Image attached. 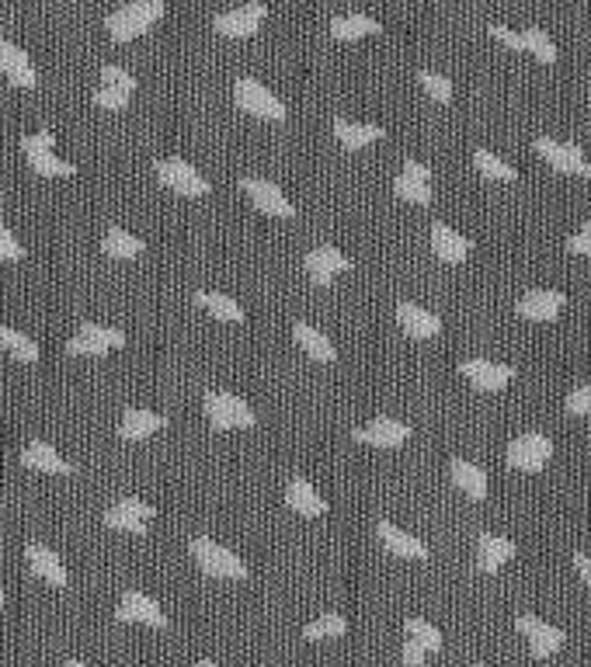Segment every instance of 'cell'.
Instances as JSON below:
<instances>
[{
	"instance_id": "obj_32",
	"label": "cell",
	"mask_w": 591,
	"mask_h": 667,
	"mask_svg": "<svg viewBox=\"0 0 591 667\" xmlns=\"http://www.w3.org/2000/svg\"><path fill=\"white\" fill-rule=\"evenodd\" d=\"M383 25L369 14H341V18L331 21V35L338 42H355V39H366V35H379Z\"/></svg>"
},
{
	"instance_id": "obj_38",
	"label": "cell",
	"mask_w": 591,
	"mask_h": 667,
	"mask_svg": "<svg viewBox=\"0 0 591 667\" xmlns=\"http://www.w3.org/2000/svg\"><path fill=\"white\" fill-rule=\"evenodd\" d=\"M522 35V53H532L536 56L539 63H557V46L550 42V35L543 32V28H525V32H518Z\"/></svg>"
},
{
	"instance_id": "obj_48",
	"label": "cell",
	"mask_w": 591,
	"mask_h": 667,
	"mask_svg": "<svg viewBox=\"0 0 591 667\" xmlns=\"http://www.w3.org/2000/svg\"><path fill=\"white\" fill-rule=\"evenodd\" d=\"M404 174H411V178H421V181H432V167L421 164V160H404Z\"/></svg>"
},
{
	"instance_id": "obj_27",
	"label": "cell",
	"mask_w": 591,
	"mask_h": 667,
	"mask_svg": "<svg viewBox=\"0 0 591 667\" xmlns=\"http://www.w3.org/2000/svg\"><path fill=\"white\" fill-rule=\"evenodd\" d=\"M21 466L32 469V473H56V476L74 473V466H70L67 459H63L60 452L46 442H28L25 449H21Z\"/></svg>"
},
{
	"instance_id": "obj_28",
	"label": "cell",
	"mask_w": 591,
	"mask_h": 667,
	"mask_svg": "<svg viewBox=\"0 0 591 667\" xmlns=\"http://www.w3.org/2000/svg\"><path fill=\"white\" fill-rule=\"evenodd\" d=\"M386 129L372 126V122H352V119H334V139H338L345 150H366L369 143L383 139Z\"/></svg>"
},
{
	"instance_id": "obj_13",
	"label": "cell",
	"mask_w": 591,
	"mask_h": 667,
	"mask_svg": "<svg viewBox=\"0 0 591 667\" xmlns=\"http://www.w3.org/2000/svg\"><path fill=\"white\" fill-rule=\"evenodd\" d=\"M268 18V7L261 4V0H251V4L244 7H233V11H223L213 18V28L226 39H247V35H254L261 28V21Z\"/></svg>"
},
{
	"instance_id": "obj_14",
	"label": "cell",
	"mask_w": 591,
	"mask_h": 667,
	"mask_svg": "<svg viewBox=\"0 0 591 667\" xmlns=\"http://www.w3.org/2000/svg\"><path fill=\"white\" fill-rule=\"evenodd\" d=\"M157 518V508L140 497H122L119 504L105 511V525L115 532H147V525Z\"/></svg>"
},
{
	"instance_id": "obj_3",
	"label": "cell",
	"mask_w": 591,
	"mask_h": 667,
	"mask_svg": "<svg viewBox=\"0 0 591 667\" xmlns=\"http://www.w3.org/2000/svg\"><path fill=\"white\" fill-rule=\"evenodd\" d=\"M202 410H206L209 424H213L216 431H251L254 424H258L254 410L247 407V403L240 400L237 393H226V390L206 393V400H202Z\"/></svg>"
},
{
	"instance_id": "obj_40",
	"label": "cell",
	"mask_w": 591,
	"mask_h": 667,
	"mask_svg": "<svg viewBox=\"0 0 591 667\" xmlns=\"http://www.w3.org/2000/svg\"><path fill=\"white\" fill-rule=\"evenodd\" d=\"M418 84L425 87L428 98H435V101H439V105H449V101H452V80H449V77H442V73H435V70H421V73H418Z\"/></svg>"
},
{
	"instance_id": "obj_23",
	"label": "cell",
	"mask_w": 591,
	"mask_h": 667,
	"mask_svg": "<svg viewBox=\"0 0 591 667\" xmlns=\"http://www.w3.org/2000/svg\"><path fill=\"white\" fill-rule=\"evenodd\" d=\"M432 251H435V258L445 261V265H463L473 251V240L463 237V233H456L452 226L435 223L432 226Z\"/></svg>"
},
{
	"instance_id": "obj_36",
	"label": "cell",
	"mask_w": 591,
	"mask_h": 667,
	"mask_svg": "<svg viewBox=\"0 0 591 667\" xmlns=\"http://www.w3.org/2000/svg\"><path fill=\"white\" fill-rule=\"evenodd\" d=\"M393 195L411 205H432V181L411 178V174L400 171L397 178H393Z\"/></svg>"
},
{
	"instance_id": "obj_45",
	"label": "cell",
	"mask_w": 591,
	"mask_h": 667,
	"mask_svg": "<svg viewBox=\"0 0 591 667\" xmlns=\"http://www.w3.org/2000/svg\"><path fill=\"white\" fill-rule=\"evenodd\" d=\"M425 657H428L425 647H418L414 640H404V650H400V661H404V667H425Z\"/></svg>"
},
{
	"instance_id": "obj_49",
	"label": "cell",
	"mask_w": 591,
	"mask_h": 667,
	"mask_svg": "<svg viewBox=\"0 0 591 667\" xmlns=\"http://www.w3.org/2000/svg\"><path fill=\"white\" fill-rule=\"evenodd\" d=\"M574 570H578V574L591 584V553H578V556H574Z\"/></svg>"
},
{
	"instance_id": "obj_1",
	"label": "cell",
	"mask_w": 591,
	"mask_h": 667,
	"mask_svg": "<svg viewBox=\"0 0 591 667\" xmlns=\"http://www.w3.org/2000/svg\"><path fill=\"white\" fill-rule=\"evenodd\" d=\"M164 14H167L164 0H129L126 7L108 14L105 28L115 42H133V39H140L143 32H150Z\"/></svg>"
},
{
	"instance_id": "obj_5",
	"label": "cell",
	"mask_w": 591,
	"mask_h": 667,
	"mask_svg": "<svg viewBox=\"0 0 591 667\" xmlns=\"http://www.w3.org/2000/svg\"><path fill=\"white\" fill-rule=\"evenodd\" d=\"M153 171H157V181L164 188H171L174 195H185V199H206V195H213V185H209L206 178H202L199 171H195L188 160H157L153 164Z\"/></svg>"
},
{
	"instance_id": "obj_46",
	"label": "cell",
	"mask_w": 591,
	"mask_h": 667,
	"mask_svg": "<svg viewBox=\"0 0 591 667\" xmlns=\"http://www.w3.org/2000/svg\"><path fill=\"white\" fill-rule=\"evenodd\" d=\"M567 251L571 254H591V223H585L571 240H567Z\"/></svg>"
},
{
	"instance_id": "obj_7",
	"label": "cell",
	"mask_w": 591,
	"mask_h": 667,
	"mask_svg": "<svg viewBox=\"0 0 591 667\" xmlns=\"http://www.w3.org/2000/svg\"><path fill=\"white\" fill-rule=\"evenodd\" d=\"M119 348H126V334L115 331V327H101V324H84L67 341V355L74 358H105L108 351H119Z\"/></svg>"
},
{
	"instance_id": "obj_25",
	"label": "cell",
	"mask_w": 591,
	"mask_h": 667,
	"mask_svg": "<svg viewBox=\"0 0 591 667\" xmlns=\"http://www.w3.org/2000/svg\"><path fill=\"white\" fill-rule=\"evenodd\" d=\"M164 428H167V417L153 414V410H143V407H129L126 414L119 417V438H126V442H143V438L157 435V431Z\"/></svg>"
},
{
	"instance_id": "obj_53",
	"label": "cell",
	"mask_w": 591,
	"mask_h": 667,
	"mask_svg": "<svg viewBox=\"0 0 591 667\" xmlns=\"http://www.w3.org/2000/svg\"><path fill=\"white\" fill-rule=\"evenodd\" d=\"M473 667H487V664H473Z\"/></svg>"
},
{
	"instance_id": "obj_20",
	"label": "cell",
	"mask_w": 591,
	"mask_h": 667,
	"mask_svg": "<svg viewBox=\"0 0 591 667\" xmlns=\"http://www.w3.org/2000/svg\"><path fill=\"white\" fill-rule=\"evenodd\" d=\"M397 324L400 331L407 337H414V341H428V337H439L442 334V320L439 313L425 310V306L418 303H397Z\"/></svg>"
},
{
	"instance_id": "obj_31",
	"label": "cell",
	"mask_w": 591,
	"mask_h": 667,
	"mask_svg": "<svg viewBox=\"0 0 591 667\" xmlns=\"http://www.w3.org/2000/svg\"><path fill=\"white\" fill-rule=\"evenodd\" d=\"M293 337H296V344L299 348L310 355V362H338V348L331 344V337L327 334H320L317 327H310V324H296L293 327Z\"/></svg>"
},
{
	"instance_id": "obj_19",
	"label": "cell",
	"mask_w": 591,
	"mask_h": 667,
	"mask_svg": "<svg viewBox=\"0 0 591 667\" xmlns=\"http://www.w3.org/2000/svg\"><path fill=\"white\" fill-rule=\"evenodd\" d=\"M564 292L557 289H532L525 292L522 299H518V317L522 320H532V324H546V320H557L560 310H564Z\"/></svg>"
},
{
	"instance_id": "obj_22",
	"label": "cell",
	"mask_w": 591,
	"mask_h": 667,
	"mask_svg": "<svg viewBox=\"0 0 591 667\" xmlns=\"http://www.w3.org/2000/svg\"><path fill=\"white\" fill-rule=\"evenodd\" d=\"M0 73H4L14 87H39V73H35L28 53L7 39H0Z\"/></svg>"
},
{
	"instance_id": "obj_47",
	"label": "cell",
	"mask_w": 591,
	"mask_h": 667,
	"mask_svg": "<svg viewBox=\"0 0 591 667\" xmlns=\"http://www.w3.org/2000/svg\"><path fill=\"white\" fill-rule=\"evenodd\" d=\"M487 32H491L498 42H505L508 49H518V53H522V35L512 32V28H505V25H491V28H487Z\"/></svg>"
},
{
	"instance_id": "obj_8",
	"label": "cell",
	"mask_w": 591,
	"mask_h": 667,
	"mask_svg": "<svg viewBox=\"0 0 591 667\" xmlns=\"http://www.w3.org/2000/svg\"><path fill=\"white\" fill-rule=\"evenodd\" d=\"M240 192L247 195V202L261 212V216H272V219H296V205L286 199L275 181L265 178H240Z\"/></svg>"
},
{
	"instance_id": "obj_26",
	"label": "cell",
	"mask_w": 591,
	"mask_h": 667,
	"mask_svg": "<svg viewBox=\"0 0 591 667\" xmlns=\"http://www.w3.org/2000/svg\"><path fill=\"white\" fill-rule=\"evenodd\" d=\"M286 504L296 511V515H303V518H324L327 511H331V504H327L324 497H320L317 490L310 487V480H306V476H293V480H289Z\"/></svg>"
},
{
	"instance_id": "obj_16",
	"label": "cell",
	"mask_w": 591,
	"mask_h": 667,
	"mask_svg": "<svg viewBox=\"0 0 591 667\" xmlns=\"http://www.w3.org/2000/svg\"><path fill=\"white\" fill-rule=\"evenodd\" d=\"M119 622H136V626H150V629H164L167 626V612L160 608L157 598L143 595V591H126L119 601V612H115Z\"/></svg>"
},
{
	"instance_id": "obj_11",
	"label": "cell",
	"mask_w": 591,
	"mask_h": 667,
	"mask_svg": "<svg viewBox=\"0 0 591 667\" xmlns=\"http://www.w3.org/2000/svg\"><path fill=\"white\" fill-rule=\"evenodd\" d=\"M303 268H306V278H310L313 285L327 289L334 278L345 275V271H352L355 265H352V258H345V254H341L334 244H320V247H313V251L306 254Z\"/></svg>"
},
{
	"instance_id": "obj_17",
	"label": "cell",
	"mask_w": 591,
	"mask_h": 667,
	"mask_svg": "<svg viewBox=\"0 0 591 667\" xmlns=\"http://www.w3.org/2000/svg\"><path fill=\"white\" fill-rule=\"evenodd\" d=\"M459 372H463V379H470L473 390H484V393L505 390V386L515 379L512 365L487 362V358H466V362H459Z\"/></svg>"
},
{
	"instance_id": "obj_34",
	"label": "cell",
	"mask_w": 591,
	"mask_h": 667,
	"mask_svg": "<svg viewBox=\"0 0 591 667\" xmlns=\"http://www.w3.org/2000/svg\"><path fill=\"white\" fill-rule=\"evenodd\" d=\"M0 351H7L14 362H25V365H35L42 358L39 344H35L32 337L14 331V327H4V324H0Z\"/></svg>"
},
{
	"instance_id": "obj_24",
	"label": "cell",
	"mask_w": 591,
	"mask_h": 667,
	"mask_svg": "<svg viewBox=\"0 0 591 667\" xmlns=\"http://www.w3.org/2000/svg\"><path fill=\"white\" fill-rule=\"evenodd\" d=\"M518 553L515 542L505 539V535H494V532H484L477 539V570L480 574H498L501 567H505L508 560Z\"/></svg>"
},
{
	"instance_id": "obj_37",
	"label": "cell",
	"mask_w": 591,
	"mask_h": 667,
	"mask_svg": "<svg viewBox=\"0 0 591 667\" xmlns=\"http://www.w3.org/2000/svg\"><path fill=\"white\" fill-rule=\"evenodd\" d=\"M473 167H477L484 178H491V181H518V171L512 164H505L501 157H494L491 150H484L480 146L477 153H473Z\"/></svg>"
},
{
	"instance_id": "obj_41",
	"label": "cell",
	"mask_w": 591,
	"mask_h": 667,
	"mask_svg": "<svg viewBox=\"0 0 591 667\" xmlns=\"http://www.w3.org/2000/svg\"><path fill=\"white\" fill-rule=\"evenodd\" d=\"M101 87H115V91L136 94V77L126 67H115V63H105L101 67Z\"/></svg>"
},
{
	"instance_id": "obj_18",
	"label": "cell",
	"mask_w": 591,
	"mask_h": 667,
	"mask_svg": "<svg viewBox=\"0 0 591 667\" xmlns=\"http://www.w3.org/2000/svg\"><path fill=\"white\" fill-rule=\"evenodd\" d=\"M25 556H28V567H32V574L39 577V581H46L49 588H60L63 591L70 584V574H67V567H63L60 553H53L49 546H42V542H28Z\"/></svg>"
},
{
	"instance_id": "obj_52",
	"label": "cell",
	"mask_w": 591,
	"mask_h": 667,
	"mask_svg": "<svg viewBox=\"0 0 591 667\" xmlns=\"http://www.w3.org/2000/svg\"><path fill=\"white\" fill-rule=\"evenodd\" d=\"M0 608H4V588H0Z\"/></svg>"
},
{
	"instance_id": "obj_15",
	"label": "cell",
	"mask_w": 591,
	"mask_h": 667,
	"mask_svg": "<svg viewBox=\"0 0 591 667\" xmlns=\"http://www.w3.org/2000/svg\"><path fill=\"white\" fill-rule=\"evenodd\" d=\"M352 438L359 445H372V449H397L411 438V424L397 421V417H376V421L355 428Z\"/></svg>"
},
{
	"instance_id": "obj_43",
	"label": "cell",
	"mask_w": 591,
	"mask_h": 667,
	"mask_svg": "<svg viewBox=\"0 0 591 667\" xmlns=\"http://www.w3.org/2000/svg\"><path fill=\"white\" fill-rule=\"evenodd\" d=\"M0 261H25V247L14 237L11 226L0 223Z\"/></svg>"
},
{
	"instance_id": "obj_9",
	"label": "cell",
	"mask_w": 591,
	"mask_h": 667,
	"mask_svg": "<svg viewBox=\"0 0 591 667\" xmlns=\"http://www.w3.org/2000/svg\"><path fill=\"white\" fill-rule=\"evenodd\" d=\"M550 456H553L550 438L539 435V431H525V435L512 438V445L505 452V463L518 469V473H539V469L550 463Z\"/></svg>"
},
{
	"instance_id": "obj_30",
	"label": "cell",
	"mask_w": 591,
	"mask_h": 667,
	"mask_svg": "<svg viewBox=\"0 0 591 667\" xmlns=\"http://www.w3.org/2000/svg\"><path fill=\"white\" fill-rule=\"evenodd\" d=\"M449 476L459 490H463L470 501H484L487 497V473L477 463H466V459H452Z\"/></svg>"
},
{
	"instance_id": "obj_51",
	"label": "cell",
	"mask_w": 591,
	"mask_h": 667,
	"mask_svg": "<svg viewBox=\"0 0 591 667\" xmlns=\"http://www.w3.org/2000/svg\"><path fill=\"white\" fill-rule=\"evenodd\" d=\"M195 667H220V664H213V661H199Z\"/></svg>"
},
{
	"instance_id": "obj_39",
	"label": "cell",
	"mask_w": 591,
	"mask_h": 667,
	"mask_svg": "<svg viewBox=\"0 0 591 667\" xmlns=\"http://www.w3.org/2000/svg\"><path fill=\"white\" fill-rule=\"evenodd\" d=\"M404 633H407V640H414L418 647H425L428 654H439L442 650V633L428 619H407Z\"/></svg>"
},
{
	"instance_id": "obj_29",
	"label": "cell",
	"mask_w": 591,
	"mask_h": 667,
	"mask_svg": "<svg viewBox=\"0 0 591 667\" xmlns=\"http://www.w3.org/2000/svg\"><path fill=\"white\" fill-rule=\"evenodd\" d=\"M195 306H202L209 317L223 320V324H244V320H247L244 306H240L237 299L223 296V292H213V289H199V292H195Z\"/></svg>"
},
{
	"instance_id": "obj_35",
	"label": "cell",
	"mask_w": 591,
	"mask_h": 667,
	"mask_svg": "<svg viewBox=\"0 0 591 667\" xmlns=\"http://www.w3.org/2000/svg\"><path fill=\"white\" fill-rule=\"evenodd\" d=\"M345 633H348V619H345V615L324 612V615H317L313 622H306L303 640L320 643V640H338V636H345Z\"/></svg>"
},
{
	"instance_id": "obj_6",
	"label": "cell",
	"mask_w": 591,
	"mask_h": 667,
	"mask_svg": "<svg viewBox=\"0 0 591 667\" xmlns=\"http://www.w3.org/2000/svg\"><path fill=\"white\" fill-rule=\"evenodd\" d=\"M53 146H56V136L49 133V129L21 139V153L28 157V164H32L35 174H42V178H74L77 167L56 157Z\"/></svg>"
},
{
	"instance_id": "obj_4",
	"label": "cell",
	"mask_w": 591,
	"mask_h": 667,
	"mask_svg": "<svg viewBox=\"0 0 591 667\" xmlns=\"http://www.w3.org/2000/svg\"><path fill=\"white\" fill-rule=\"evenodd\" d=\"M233 101H237L240 112L254 115V119H265V122H286L289 115L286 105L254 77H240L237 84H233Z\"/></svg>"
},
{
	"instance_id": "obj_33",
	"label": "cell",
	"mask_w": 591,
	"mask_h": 667,
	"mask_svg": "<svg viewBox=\"0 0 591 667\" xmlns=\"http://www.w3.org/2000/svg\"><path fill=\"white\" fill-rule=\"evenodd\" d=\"M101 251L108 254V258L115 261H136L147 247H143L140 237H133L129 230H122V226H112V230L105 233V240H101Z\"/></svg>"
},
{
	"instance_id": "obj_42",
	"label": "cell",
	"mask_w": 591,
	"mask_h": 667,
	"mask_svg": "<svg viewBox=\"0 0 591 667\" xmlns=\"http://www.w3.org/2000/svg\"><path fill=\"white\" fill-rule=\"evenodd\" d=\"M91 101H94L98 108H105V112H126L129 101H133V94L115 91V87H98V91L91 94Z\"/></svg>"
},
{
	"instance_id": "obj_44",
	"label": "cell",
	"mask_w": 591,
	"mask_h": 667,
	"mask_svg": "<svg viewBox=\"0 0 591 667\" xmlns=\"http://www.w3.org/2000/svg\"><path fill=\"white\" fill-rule=\"evenodd\" d=\"M564 410L571 417H591V383L578 386V390L564 400Z\"/></svg>"
},
{
	"instance_id": "obj_50",
	"label": "cell",
	"mask_w": 591,
	"mask_h": 667,
	"mask_svg": "<svg viewBox=\"0 0 591 667\" xmlns=\"http://www.w3.org/2000/svg\"><path fill=\"white\" fill-rule=\"evenodd\" d=\"M67 667H91V664H84V661H67Z\"/></svg>"
},
{
	"instance_id": "obj_12",
	"label": "cell",
	"mask_w": 591,
	"mask_h": 667,
	"mask_svg": "<svg viewBox=\"0 0 591 667\" xmlns=\"http://www.w3.org/2000/svg\"><path fill=\"white\" fill-rule=\"evenodd\" d=\"M515 626H518V633L529 640V650H532V657H536V661H546V657H553L560 647H564V640H567L564 629L550 626V622H543L539 615H518Z\"/></svg>"
},
{
	"instance_id": "obj_21",
	"label": "cell",
	"mask_w": 591,
	"mask_h": 667,
	"mask_svg": "<svg viewBox=\"0 0 591 667\" xmlns=\"http://www.w3.org/2000/svg\"><path fill=\"white\" fill-rule=\"evenodd\" d=\"M376 535L379 542H383L386 549H390L393 556H400V560H428V546L418 539V535L397 529L393 522H386V518H379L376 522Z\"/></svg>"
},
{
	"instance_id": "obj_2",
	"label": "cell",
	"mask_w": 591,
	"mask_h": 667,
	"mask_svg": "<svg viewBox=\"0 0 591 667\" xmlns=\"http://www.w3.org/2000/svg\"><path fill=\"white\" fill-rule=\"evenodd\" d=\"M188 553H192V560L199 563V570L206 577H220V581H247L251 577L247 563L216 539H209V535H195L188 542Z\"/></svg>"
},
{
	"instance_id": "obj_10",
	"label": "cell",
	"mask_w": 591,
	"mask_h": 667,
	"mask_svg": "<svg viewBox=\"0 0 591 667\" xmlns=\"http://www.w3.org/2000/svg\"><path fill=\"white\" fill-rule=\"evenodd\" d=\"M536 153L539 157H546V164L557 167L560 174H581V178H591V164H588L585 150H581L578 143H560V139L539 136Z\"/></svg>"
}]
</instances>
